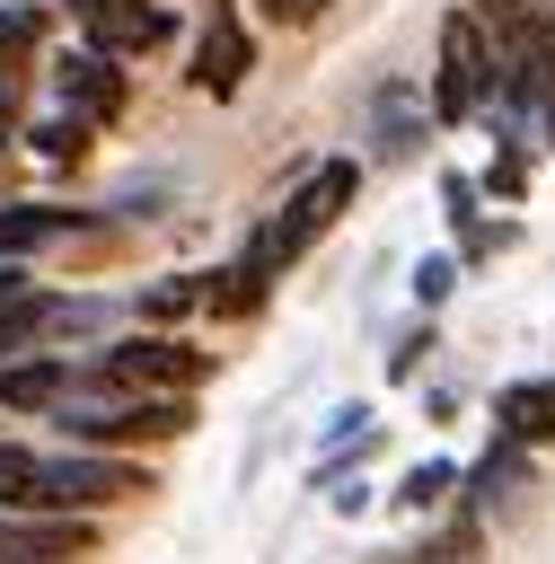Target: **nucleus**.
<instances>
[{"instance_id":"9b49d317","label":"nucleus","mask_w":555,"mask_h":564,"mask_svg":"<svg viewBox=\"0 0 555 564\" xmlns=\"http://www.w3.org/2000/svg\"><path fill=\"white\" fill-rule=\"evenodd\" d=\"M79 229H115V212H97V203H18V194L0 203V256L9 264L44 256V247H62Z\"/></svg>"},{"instance_id":"423d86ee","label":"nucleus","mask_w":555,"mask_h":564,"mask_svg":"<svg viewBox=\"0 0 555 564\" xmlns=\"http://www.w3.org/2000/svg\"><path fill=\"white\" fill-rule=\"evenodd\" d=\"M247 79H255V26H247V9H238V0H211V9L194 18L185 88H194V97H211V106H229Z\"/></svg>"},{"instance_id":"7c9ffc66","label":"nucleus","mask_w":555,"mask_h":564,"mask_svg":"<svg viewBox=\"0 0 555 564\" xmlns=\"http://www.w3.org/2000/svg\"><path fill=\"white\" fill-rule=\"evenodd\" d=\"M0 203H9V167H0Z\"/></svg>"},{"instance_id":"a878e982","label":"nucleus","mask_w":555,"mask_h":564,"mask_svg":"<svg viewBox=\"0 0 555 564\" xmlns=\"http://www.w3.org/2000/svg\"><path fill=\"white\" fill-rule=\"evenodd\" d=\"M35 502V449L26 441H0V511Z\"/></svg>"},{"instance_id":"6ab92c4d","label":"nucleus","mask_w":555,"mask_h":564,"mask_svg":"<svg viewBox=\"0 0 555 564\" xmlns=\"http://www.w3.org/2000/svg\"><path fill=\"white\" fill-rule=\"evenodd\" d=\"M53 300H62V291H44V282H18V291L0 300V361H9V352H35V344L53 335Z\"/></svg>"},{"instance_id":"c85d7f7f","label":"nucleus","mask_w":555,"mask_h":564,"mask_svg":"<svg viewBox=\"0 0 555 564\" xmlns=\"http://www.w3.org/2000/svg\"><path fill=\"white\" fill-rule=\"evenodd\" d=\"M18 132H26V88H0V159L18 150Z\"/></svg>"},{"instance_id":"aec40b11","label":"nucleus","mask_w":555,"mask_h":564,"mask_svg":"<svg viewBox=\"0 0 555 564\" xmlns=\"http://www.w3.org/2000/svg\"><path fill=\"white\" fill-rule=\"evenodd\" d=\"M449 502H458V458H414V467L396 476V494H388V511H405V520L449 511Z\"/></svg>"},{"instance_id":"f257e3e1","label":"nucleus","mask_w":555,"mask_h":564,"mask_svg":"<svg viewBox=\"0 0 555 564\" xmlns=\"http://www.w3.org/2000/svg\"><path fill=\"white\" fill-rule=\"evenodd\" d=\"M352 194H361V159H317V167L282 194V212H264V220L247 229V247H238V256H247L264 282H282V273H291V264H300V256H308V247L352 212Z\"/></svg>"},{"instance_id":"20e7f679","label":"nucleus","mask_w":555,"mask_h":564,"mask_svg":"<svg viewBox=\"0 0 555 564\" xmlns=\"http://www.w3.org/2000/svg\"><path fill=\"white\" fill-rule=\"evenodd\" d=\"M423 106H432V123L440 132H467L485 106H493V26L476 18V9H440V26H432V79H423Z\"/></svg>"},{"instance_id":"c756f323","label":"nucleus","mask_w":555,"mask_h":564,"mask_svg":"<svg viewBox=\"0 0 555 564\" xmlns=\"http://www.w3.org/2000/svg\"><path fill=\"white\" fill-rule=\"evenodd\" d=\"M537 141H546V159H555V97L537 106Z\"/></svg>"},{"instance_id":"f03ea898","label":"nucleus","mask_w":555,"mask_h":564,"mask_svg":"<svg viewBox=\"0 0 555 564\" xmlns=\"http://www.w3.org/2000/svg\"><path fill=\"white\" fill-rule=\"evenodd\" d=\"M203 379H211V352L203 344H185L176 326H132V335L97 344L79 397H194Z\"/></svg>"},{"instance_id":"9d476101","label":"nucleus","mask_w":555,"mask_h":564,"mask_svg":"<svg viewBox=\"0 0 555 564\" xmlns=\"http://www.w3.org/2000/svg\"><path fill=\"white\" fill-rule=\"evenodd\" d=\"M79 388H88V361H70V352H53V344L0 361V414H53V405L79 397Z\"/></svg>"},{"instance_id":"0eeeda50","label":"nucleus","mask_w":555,"mask_h":564,"mask_svg":"<svg viewBox=\"0 0 555 564\" xmlns=\"http://www.w3.org/2000/svg\"><path fill=\"white\" fill-rule=\"evenodd\" d=\"M44 79H53V106L79 115V123H97V132H115V123L132 115V62H115V53H97V44L53 53Z\"/></svg>"},{"instance_id":"393cba45","label":"nucleus","mask_w":555,"mask_h":564,"mask_svg":"<svg viewBox=\"0 0 555 564\" xmlns=\"http://www.w3.org/2000/svg\"><path fill=\"white\" fill-rule=\"evenodd\" d=\"M247 18H255V26H273V35H300V26H326V18H335V0H247Z\"/></svg>"},{"instance_id":"bb28decb","label":"nucleus","mask_w":555,"mask_h":564,"mask_svg":"<svg viewBox=\"0 0 555 564\" xmlns=\"http://www.w3.org/2000/svg\"><path fill=\"white\" fill-rule=\"evenodd\" d=\"M458 9H476L493 35H511V26H529V18H546L555 0H458Z\"/></svg>"},{"instance_id":"7ed1b4c3","label":"nucleus","mask_w":555,"mask_h":564,"mask_svg":"<svg viewBox=\"0 0 555 564\" xmlns=\"http://www.w3.org/2000/svg\"><path fill=\"white\" fill-rule=\"evenodd\" d=\"M53 441L70 449H167L194 432V397H62L53 414Z\"/></svg>"},{"instance_id":"5701e85b","label":"nucleus","mask_w":555,"mask_h":564,"mask_svg":"<svg viewBox=\"0 0 555 564\" xmlns=\"http://www.w3.org/2000/svg\"><path fill=\"white\" fill-rule=\"evenodd\" d=\"M440 220H449V238H467V229L485 220V185H476L467 167H440Z\"/></svg>"},{"instance_id":"2eb2a0df","label":"nucleus","mask_w":555,"mask_h":564,"mask_svg":"<svg viewBox=\"0 0 555 564\" xmlns=\"http://www.w3.org/2000/svg\"><path fill=\"white\" fill-rule=\"evenodd\" d=\"M44 35H53V18H44L35 0H0V88H26V79H35Z\"/></svg>"},{"instance_id":"6e6552de","label":"nucleus","mask_w":555,"mask_h":564,"mask_svg":"<svg viewBox=\"0 0 555 564\" xmlns=\"http://www.w3.org/2000/svg\"><path fill=\"white\" fill-rule=\"evenodd\" d=\"M62 18L79 26V44H97V53H115V62L159 53V44H176V35H185L167 0H62Z\"/></svg>"},{"instance_id":"f8f14e48","label":"nucleus","mask_w":555,"mask_h":564,"mask_svg":"<svg viewBox=\"0 0 555 564\" xmlns=\"http://www.w3.org/2000/svg\"><path fill=\"white\" fill-rule=\"evenodd\" d=\"M493 432L520 441V449H546L555 441V370L546 379H502L493 388Z\"/></svg>"},{"instance_id":"4468645a","label":"nucleus","mask_w":555,"mask_h":564,"mask_svg":"<svg viewBox=\"0 0 555 564\" xmlns=\"http://www.w3.org/2000/svg\"><path fill=\"white\" fill-rule=\"evenodd\" d=\"M264 300H273V282H264L247 256H229V264L203 273V317H211V326H247V317H264Z\"/></svg>"},{"instance_id":"2f4dec72","label":"nucleus","mask_w":555,"mask_h":564,"mask_svg":"<svg viewBox=\"0 0 555 564\" xmlns=\"http://www.w3.org/2000/svg\"><path fill=\"white\" fill-rule=\"evenodd\" d=\"M0 564H9V555H0Z\"/></svg>"},{"instance_id":"dca6fc26","label":"nucleus","mask_w":555,"mask_h":564,"mask_svg":"<svg viewBox=\"0 0 555 564\" xmlns=\"http://www.w3.org/2000/svg\"><path fill=\"white\" fill-rule=\"evenodd\" d=\"M476 185H485V203H529V185H537V141H529V132H493V159L476 167Z\"/></svg>"},{"instance_id":"ddd939ff","label":"nucleus","mask_w":555,"mask_h":564,"mask_svg":"<svg viewBox=\"0 0 555 564\" xmlns=\"http://www.w3.org/2000/svg\"><path fill=\"white\" fill-rule=\"evenodd\" d=\"M529 458H537V449H520V441H502V432H493V441H485V458H476V467H458V502H467V511L511 502V494L529 485Z\"/></svg>"},{"instance_id":"b1692460","label":"nucleus","mask_w":555,"mask_h":564,"mask_svg":"<svg viewBox=\"0 0 555 564\" xmlns=\"http://www.w3.org/2000/svg\"><path fill=\"white\" fill-rule=\"evenodd\" d=\"M432 344H440V326H432V317H414V326L388 344V379H396V388H414V379H423V361H432Z\"/></svg>"},{"instance_id":"39448f33","label":"nucleus","mask_w":555,"mask_h":564,"mask_svg":"<svg viewBox=\"0 0 555 564\" xmlns=\"http://www.w3.org/2000/svg\"><path fill=\"white\" fill-rule=\"evenodd\" d=\"M150 494V467L132 458V449H70V441H53V449H35V502L26 511H115V502H141Z\"/></svg>"},{"instance_id":"1a4fd4ad","label":"nucleus","mask_w":555,"mask_h":564,"mask_svg":"<svg viewBox=\"0 0 555 564\" xmlns=\"http://www.w3.org/2000/svg\"><path fill=\"white\" fill-rule=\"evenodd\" d=\"M432 106H423V79H379L370 88V159L361 167H414L423 141H432Z\"/></svg>"},{"instance_id":"4be33fe9","label":"nucleus","mask_w":555,"mask_h":564,"mask_svg":"<svg viewBox=\"0 0 555 564\" xmlns=\"http://www.w3.org/2000/svg\"><path fill=\"white\" fill-rule=\"evenodd\" d=\"M476 546H485V511H467V502H458V511H449V529H440L423 555H405V564H476Z\"/></svg>"},{"instance_id":"cd10ccee","label":"nucleus","mask_w":555,"mask_h":564,"mask_svg":"<svg viewBox=\"0 0 555 564\" xmlns=\"http://www.w3.org/2000/svg\"><path fill=\"white\" fill-rule=\"evenodd\" d=\"M361 423H379V414H370L361 397H352V405H335V414H326V432H317V449H344V441H352Z\"/></svg>"},{"instance_id":"412c9836","label":"nucleus","mask_w":555,"mask_h":564,"mask_svg":"<svg viewBox=\"0 0 555 564\" xmlns=\"http://www.w3.org/2000/svg\"><path fill=\"white\" fill-rule=\"evenodd\" d=\"M458 282H467V264H458V247H432V256H423V264L405 273V291H414V308H423V317H432V308H440V300H449Z\"/></svg>"},{"instance_id":"f3484780","label":"nucleus","mask_w":555,"mask_h":564,"mask_svg":"<svg viewBox=\"0 0 555 564\" xmlns=\"http://www.w3.org/2000/svg\"><path fill=\"white\" fill-rule=\"evenodd\" d=\"M18 141H26L44 167H88V159H97V123H79V115H62V106H53V115H35Z\"/></svg>"},{"instance_id":"a211bd4d","label":"nucleus","mask_w":555,"mask_h":564,"mask_svg":"<svg viewBox=\"0 0 555 564\" xmlns=\"http://www.w3.org/2000/svg\"><path fill=\"white\" fill-rule=\"evenodd\" d=\"M123 317H132V326H176V317H203V273H159V282H141V291L123 300Z\"/></svg>"}]
</instances>
